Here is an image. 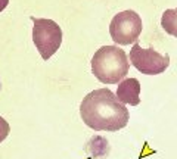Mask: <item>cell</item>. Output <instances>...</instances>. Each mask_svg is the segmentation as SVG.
I'll return each instance as SVG.
<instances>
[{"instance_id": "3957f363", "label": "cell", "mask_w": 177, "mask_h": 159, "mask_svg": "<svg viewBox=\"0 0 177 159\" xmlns=\"http://www.w3.org/2000/svg\"><path fill=\"white\" fill-rule=\"evenodd\" d=\"M33 27V41L44 61L52 58L62 44V30L52 21L44 18H31Z\"/></svg>"}, {"instance_id": "52a82bcc", "label": "cell", "mask_w": 177, "mask_h": 159, "mask_svg": "<svg viewBox=\"0 0 177 159\" xmlns=\"http://www.w3.org/2000/svg\"><path fill=\"white\" fill-rule=\"evenodd\" d=\"M161 27L165 33L173 37H177V8L167 9L161 16Z\"/></svg>"}, {"instance_id": "ba28073f", "label": "cell", "mask_w": 177, "mask_h": 159, "mask_svg": "<svg viewBox=\"0 0 177 159\" xmlns=\"http://www.w3.org/2000/svg\"><path fill=\"white\" fill-rule=\"evenodd\" d=\"M9 131H11V127H9L8 121L0 116V143H2L9 135Z\"/></svg>"}, {"instance_id": "9c48e42d", "label": "cell", "mask_w": 177, "mask_h": 159, "mask_svg": "<svg viewBox=\"0 0 177 159\" xmlns=\"http://www.w3.org/2000/svg\"><path fill=\"white\" fill-rule=\"evenodd\" d=\"M9 5V0H0V12L3 9H6V6Z\"/></svg>"}, {"instance_id": "277c9868", "label": "cell", "mask_w": 177, "mask_h": 159, "mask_svg": "<svg viewBox=\"0 0 177 159\" xmlns=\"http://www.w3.org/2000/svg\"><path fill=\"white\" fill-rule=\"evenodd\" d=\"M142 28V18L134 11H123L112 18L109 24V34L115 44L127 46L137 43Z\"/></svg>"}, {"instance_id": "5b68a950", "label": "cell", "mask_w": 177, "mask_h": 159, "mask_svg": "<svg viewBox=\"0 0 177 159\" xmlns=\"http://www.w3.org/2000/svg\"><path fill=\"white\" fill-rule=\"evenodd\" d=\"M130 63L145 75H158L168 68L170 56L153 49H143L139 43H134L130 50Z\"/></svg>"}, {"instance_id": "6da1fadb", "label": "cell", "mask_w": 177, "mask_h": 159, "mask_svg": "<svg viewBox=\"0 0 177 159\" xmlns=\"http://www.w3.org/2000/svg\"><path fill=\"white\" fill-rule=\"evenodd\" d=\"M83 122L95 131H118L128 124V109L109 88L90 91L80 105Z\"/></svg>"}, {"instance_id": "8992f818", "label": "cell", "mask_w": 177, "mask_h": 159, "mask_svg": "<svg viewBox=\"0 0 177 159\" xmlns=\"http://www.w3.org/2000/svg\"><path fill=\"white\" fill-rule=\"evenodd\" d=\"M117 99L123 105L136 106L140 103V83L136 78H124L118 83V88L115 93Z\"/></svg>"}, {"instance_id": "7a4b0ae2", "label": "cell", "mask_w": 177, "mask_h": 159, "mask_svg": "<svg viewBox=\"0 0 177 159\" xmlns=\"http://www.w3.org/2000/svg\"><path fill=\"white\" fill-rule=\"evenodd\" d=\"M130 62L118 46H102L92 58V72L103 84L121 83L128 74Z\"/></svg>"}]
</instances>
